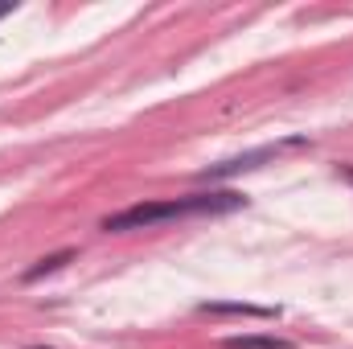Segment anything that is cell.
<instances>
[{"label": "cell", "instance_id": "1", "mask_svg": "<svg viewBox=\"0 0 353 349\" xmlns=\"http://www.w3.org/2000/svg\"><path fill=\"white\" fill-rule=\"evenodd\" d=\"M247 206V193L239 189H205V193H185V197H169V201H140L128 206L119 214H107L99 222L103 235H128V230H152L165 222H181V218H218V214H234Z\"/></svg>", "mask_w": 353, "mask_h": 349}, {"label": "cell", "instance_id": "2", "mask_svg": "<svg viewBox=\"0 0 353 349\" xmlns=\"http://www.w3.org/2000/svg\"><path fill=\"white\" fill-rule=\"evenodd\" d=\"M308 140L304 136H296V140H283V144H263V148H251V152H243V157H230V161H218V165H210V169H201L197 181H230V177L239 173H251V169H263L267 161H275V152L279 148H304Z\"/></svg>", "mask_w": 353, "mask_h": 349}, {"label": "cell", "instance_id": "3", "mask_svg": "<svg viewBox=\"0 0 353 349\" xmlns=\"http://www.w3.org/2000/svg\"><path fill=\"white\" fill-rule=\"evenodd\" d=\"M197 312H205V317H243V321H275L279 317V308L243 304V300H205V304H197Z\"/></svg>", "mask_w": 353, "mask_h": 349}, {"label": "cell", "instance_id": "4", "mask_svg": "<svg viewBox=\"0 0 353 349\" xmlns=\"http://www.w3.org/2000/svg\"><path fill=\"white\" fill-rule=\"evenodd\" d=\"M74 255H79L74 247H66V251H54V255H46V259H37V263H33V267H29V271H25L21 279H25V283H37V279H46V275L62 271L66 263H74Z\"/></svg>", "mask_w": 353, "mask_h": 349}, {"label": "cell", "instance_id": "5", "mask_svg": "<svg viewBox=\"0 0 353 349\" xmlns=\"http://www.w3.org/2000/svg\"><path fill=\"white\" fill-rule=\"evenodd\" d=\"M222 349H296V341L271 337V333H243V337H226Z\"/></svg>", "mask_w": 353, "mask_h": 349}, {"label": "cell", "instance_id": "6", "mask_svg": "<svg viewBox=\"0 0 353 349\" xmlns=\"http://www.w3.org/2000/svg\"><path fill=\"white\" fill-rule=\"evenodd\" d=\"M337 177H345V181L353 185V165H337Z\"/></svg>", "mask_w": 353, "mask_h": 349}, {"label": "cell", "instance_id": "7", "mask_svg": "<svg viewBox=\"0 0 353 349\" xmlns=\"http://www.w3.org/2000/svg\"><path fill=\"white\" fill-rule=\"evenodd\" d=\"M8 12H12V4H8V0H0V21H4Z\"/></svg>", "mask_w": 353, "mask_h": 349}, {"label": "cell", "instance_id": "8", "mask_svg": "<svg viewBox=\"0 0 353 349\" xmlns=\"http://www.w3.org/2000/svg\"><path fill=\"white\" fill-rule=\"evenodd\" d=\"M29 349H50V346H29Z\"/></svg>", "mask_w": 353, "mask_h": 349}]
</instances>
